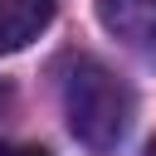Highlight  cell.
Segmentation results:
<instances>
[{
	"mask_svg": "<svg viewBox=\"0 0 156 156\" xmlns=\"http://www.w3.org/2000/svg\"><path fill=\"white\" fill-rule=\"evenodd\" d=\"M63 117H68V132H73L93 156H107V151L127 136L132 93H127V83H122L107 63L78 54V58L68 63V78H63Z\"/></svg>",
	"mask_w": 156,
	"mask_h": 156,
	"instance_id": "6da1fadb",
	"label": "cell"
},
{
	"mask_svg": "<svg viewBox=\"0 0 156 156\" xmlns=\"http://www.w3.org/2000/svg\"><path fill=\"white\" fill-rule=\"evenodd\" d=\"M98 20L127 49H156V0H98Z\"/></svg>",
	"mask_w": 156,
	"mask_h": 156,
	"instance_id": "7a4b0ae2",
	"label": "cell"
},
{
	"mask_svg": "<svg viewBox=\"0 0 156 156\" xmlns=\"http://www.w3.org/2000/svg\"><path fill=\"white\" fill-rule=\"evenodd\" d=\"M54 20V0H0V54L34 44Z\"/></svg>",
	"mask_w": 156,
	"mask_h": 156,
	"instance_id": "3957f363",
	"label": "cell"
},
{
	"mask_svg": "<svg viewBox=\"0 0 156 156\" xmlns=\"http://www.w3.org/2000/svg\"><path fill=\"white\" fill-rule=\"evenodd\" d=\"M0 156H54V151H44V146H10V141H0Z\"/></svg>",
	"mask_w": 156,
	"mask_h": 156,
	"instance_id": "277c9868",
	"label": "cell"
},
{
	"mask_svg": "<svg viewBox=\"0 0 156 156\" xmlns=\"http://www.w3.org/2000/svg\"><path fill=\"white\" fill-rule=\"evenodd\" d=\"M146 156H156V136H151V141H146Z\"/></svg>",
	"mask_w": 156,
	"mask_h": 156,
	"instance_id": "5b68a950",
	"label": "cell"
}]
</instances>
